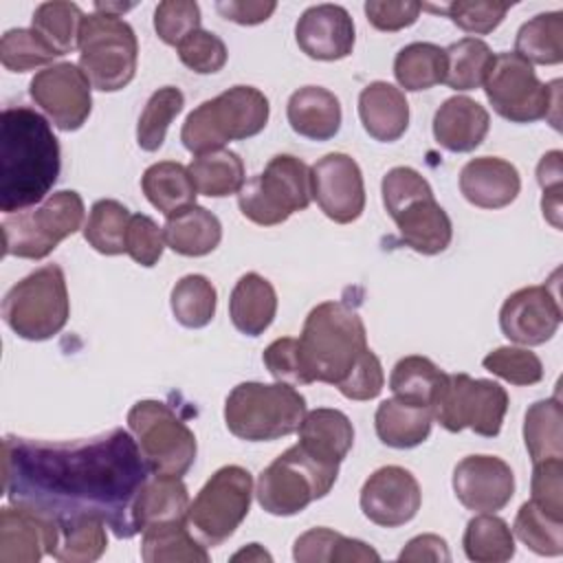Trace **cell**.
I'll list each match as a JSON object with an SVG mask.
<instances>
[{
	"mask_svg": "<svg viewBox=\"0 0 563 563\" xmlns=\"http://www.w3.org/2000/svg\"><path fill=\"white\" fill-rule=\"evenodd\" d=\"M295 40L301 53L312 59H343L352 53L356 42L354 20L341 4H314L299 15L295 26Z\"/></svg>",
	"mask_w": 563,
	"mask_h": 563,
	"instance_id": "7402d4cb",
	"label": "cell"
},
{
	"mask_svg": "<svg viewBox=\"0 0 563 563\" xmlns=\"http://www.w3.org/2000/svg\"><path fill=\"white\" fill-rule=\"evenodd\" d=\"M521 176L517 167L497 156L471 158L460 172L462 196L479 209H504L519 196Z\"/></svg>",
	"mask_w": 563,
	"mask_h": 563,
	"instance_id": "603a6c76",
	"label": "cell"
},
{
	"mask_svg": "<svg viewBox=\"0 0 563 563\" xmlns=\"http://www.w3.org/2000/svg\"><path fill=\"white\" fill-rule=\"evenodd\" d=\"M62 57L35 29H11L0 40V62L11 73H26Z\"/></svg>",
	"mask_w": 563,
	"mask_h": 563,
	"instance_id": "c3c4849f",
	"label": "cell"
},
{
	"mask_svg": "<svg viewBox=\"0 0 563 563\" xmlns=\"http://www.w3.org/2000/svg\"><path fill=\"white\" fill-rule=\"evenodd\" d=\"M310 198V167L292 154L273 156L264 172L238 191L242 216L260 227L286 222L295 211L308 209Z\"/></svg>",
	"mask_w": 563,
	"mask_h": 563,
	"instance_id": "7c38bea8",
	"label": "cell"
},
{
	"mask_svg": "<svg viewBox=\"0 0 563 563\" xmlns=\"http://www.w3.org/2000/svg\"><path fill=\"white\" fill-rule=\"evenodd\" d=\"M183 106L185 97L176 86H163L152 92L136 125L139 147L145 152H156L165 143L167 128L180 114Z\"/></svg>",
	"mask_w": 563,
	"mask_h": 563,
	"instance_id": "bcb514c9",
	"label": "cell"
},
{
	"mask_svg": "<svg viewBox=\"0 0 563 563\" xmlns=\"http://www.w3.org/2000/svg\"><path fill=\"white\" fill-rule=\"evenodd\" d=\"M306 416V398L288 383H240L224 400L227 429L246 442H268L295 433Z\"/></svg>",
	"mask_w": 563,
	"mask_h": 563,
	"instance_id": "8992f818",
	"label": "cell"
},
{
	"mask_svg": "<svg viewBox=\"0 0 563 563\" xmlns=\"http://www.w3.org/2000/svg\"><path fill=\"white\" fill-rule=\"evenodd\" d=\"M484 92L493 110L512 123H532L548 119L554 112L559 121L561 81L543 84L532 64L515 51L495 55L493 66L484 79Z\"/></svg>",
	"mask_w": 563,
	"mask_h": 563,
	"instance_id": "8fae6325",
	"label": "cell"
},
{
	"mask_svg": "<svg viewBox=\"0 0 563 563\" xmlns=\"http://www.w3.org/2000/svg\"><path fill=\"white\" fill-rule=\"evenodd\" d=\"M130 209L112 198H101L90 207L84 224L86 242L101 255L125 253V235L130 224Z\"/></svg>",
	"mask_w": 563,
	"mask_h": 563,
	"instance_id": "7bdbcfd3",
	"label": "cell"
},
{
	"mask_svg": "<svg viewBox=\"0 0 563 563\" xmlns=\"http://www.w3.org/2000/svg\"><path fill=\"white\" fill-rule=\"evenodd\" d=\"M176 51L180 62L198 75H213L222 70L229 55L224 42L216 33L205 29H198L189 37H185L176 46Z\"/></svg>",
	"mask_w": 563,
	"mask_h": 563,
	"instance_id": "f5cc1de1",
	"label": "cell"
},
{
	"mask_svg": "<svg viewBox=\"0 0 563 563\" xmlns=\"http://www.w3.org/2000/svg\"><path fill=\"white\" fill-rule=\"evenodd\" d=\"M198 194L209 198H224L238 194L244 180V163L231 150H216L200 154L187 167Z\"/></svg>",
	"mask_w": 563,
	"mask_h": 563,
	"instance_id": "60d3db41",
	"label": "cell"
},
{
	"mask_svg": "<svg viewBox=\"0 0 563 563\" xmlns=\"http://www.w3.org/2000/svg\"><path fill=\"white\" fill-rule=\"evenodd\" d=\"M277 314V292L273 284L257 275H242L229 297V317L238 332L260 336Z\"/></svg>",
	"mask_w": 563,
	"mask_h": 563,
	"instance_id": "f1b7e54d",
	"label": "cell"
},
{
	"mask_svg": "<svg viewBox=\"0 0 563 563\" xmlns=\"http://www.w3.org/2000/svg\"><path fill=\"white\" fill-rule=\"evenodd\" d=\"M262 361L271 376L279 383L288 385H308L301 358H299V343L292 336L275 339L262 354Z\"/></svg>",
	"mask_w": 563,
	"mask_h": 563,
	"instance_id": "9f6ffc18",
	"label": "cell"
},
{
	"mask_svg": "<svg viewBox=\"0 0 563 563\" xmlns=\"http://www.w3.org/2000/svg\"><path fill=\"white\" fill-rule=\"evenodd\" d=\"M446 57L444 48L431 42H411L396 53L394 75L396 81L409 90H429L438 84H444Z\"/></svg>",
	"mask_w": 563,
	"mask_h": 563,
	"instance_id": "ab89813d",
	"label": "cell"
},
{
	"mask_svg": "<svg viewBox=\"0 0 563 563\" xmlns=\"http://www.w3.org/2000/svg\"><path fill=\"white\" fill-rule=\"evenodd\" d=\"M189 495L187 486L176 475L147 477L132 506V523L136 534L150 526L187 521Z\"/></svg>",
	"mask_w": 563,
	"mask_h": 563,
	"instance_id": "83f0119b",
	"label": "cell"
},
{
	"mask_svg": "<svg viewBox=\"0 0 563 563\" xmlns=\"http://www.w3.org/2000/svg\"><path fill=\"white\" fill-rule=\"evenodd\" d=\"M57 519L20 504L0 510V561L37 563L57 545Z\"/></svg>",
	"mask_w": 563,
	"mask_h": 563,
	"instance_id": "44dd1931",
	"label": "cell"
},
{
	"mask_svg": "<svg viewBox=\"0 0 563 563\" xmlns=\"http://www.w3.org/2000/svg\"><path fill=\"white\" fill-rule=\"evenodd\" d=\"M358 504L372 523L380 528H398L418 515L422 493L411 471L389 464L376 468L365 479Z\"/></svg>",
	"mask_w": 563,
	"mask_h": 563,
	"instance_id": "d6986e66",
	"label": "cell"
},
{
	"mask_svg": "<svg viewBox=\"0 0 563 563\" xmlns=\"http://www.w3.org/2000/svg\"><path fill=\"white\" fill-rule=\"evenodd\" d=\"M172 312L185 328H205L216 314L218 292L205 275H185L172 288Z\"/></svg>",
	"mask_w": 563,
	"mask_h": 563,
	"instance_id": "f6af8a7d",
	"label": "cell"
},
{
	"mask_svg": "<svg viewBox=\"0 0 563 563\" xmlns=\"http://www.w3.org/2000/svg\"><path fill=\"white\" fill-rule=\"evenodd\" d=\"M532 501L554 519H563V460L537 462L532 471Z\"/></svg>",
	"mask_w": 563,
	"mask_h": 563,
	"instance_id": "11a10c76",
	"label": "cell"
},
{
	"mask_svg": "<svg viewBox=\"0 0 563 563\" xmlns=\"http://www.w3.org/2000/svg\"><path fill=\"white\" fill-rule=\"evenodd\" d=\"M512 532L526 548L541 556H559L563 552V519H554L532 499L521 504Z\"/></svg>",
	"mask_w": 563,
	"mask_h": 563,
	"instance_id": "7dc6e473",
	"label": "cell"
},
{
	"mask_svg": "<svg viewBox=\"0 0 563 563\" xmlns=\"http://www.w3.org/2000/svg\"><path fill=\"white\" fill-rule=\"evenodd\" d=\"M523 442L532 464L563 460V409L559 396L537 400L523 418Z\"/></svg>",
	"mask_w": 563,
	"mask_h": 563,
	"instance_id": "8d00e7d4",
	"label": "cell"
},
{
	"mask_svg": "<svg viewBox=\"0 0 563 563\" xmlns=\"http://www.w3.org/2000/svg\"><path fill=\"white\" fill-rule=\"evenodd\" d=\"M466 559L475 563H504L515 556V534L495 512H479L466 523L462 537Z\"/></svg>",
	"mask_w": 563,
	"mask_h": 563,
	"instance_id": "f35d334b",
	"label": "cell"
},
{
	"mask_svg": "<svg viewBox=\"0 0 563 563\" xmlns=\"http://www.w3.org/2000/svg\"><path fill=\"white\" fill-rule=\"evenodd\" d=\"M299 444L314 457L341 466L354 444V427L350 418L330 407L306 411L299 424Z\"/></svg>",
	"mask_w": 563,
	"mask_h": 563,
	"instance_id": "4316f807",
	"label": "cell"
},
{
	"mask_svg": "<svg viewBox=\"0 0 563 563\" xmlns=\"http://www.w3.org/2000/svg\"><path fill=\"white\" fill-rule=\"evenodd\" d=\"M490 128L488 110L471 97L455 95L442 101L433 114L435 141L455 154L473 152L486 139Z\"/></svg>",
	"mask_w": 563,
	"mask_h": 563,
	"instance_id": "cb8c5ba5",
	"label": "cell"
},
{
	"mask_svg": "<svg viewBox=\"0 0 563 563\" xmlns=\"http://www.w3.org/2000/svg\"><path fill=\"white\" fill-rule=\"evenodd\" d=\"M253 497V477L244 466L218 468L189 501L187 523L207 548L222 545L246 519Z\"/></svg>",
	"mask_w": 563,
	"mask_h": 563,
	"instance_id": "5bb4252c",
	"label": "cell"
},
{
	"mask_svg": "<svg viewBox=\"0 0 563 563\" xmlns=\"http://www.w3.org/2000/svg\"><path fill=\"white\" fill-rule=\"evenodd\" d=\"M400 561H451L449 545L438 534H418L398 554Z\"/></svg>",
	"mask_w": 563,
	"mask_h": 563,
	"instance_id": "94428289",
	"label": "cell"
},
{
	"mask_svg": "<svg viewBox=\"0 0 563 563\" xmlns=\"http://www.w3.org/2000/svg\"><path fill=\"white\" fill-rule=\"evenodd\" d=\"M59 537L53 559L62 563H92L108 548L106 519L99 515H70L57 519Z\"/></svg>",
	"mask_w": 563,
	"mask_h": 563,
	"instance_id": "e575fe53",
	"label": "cell"
},
{
	"mask_svg": "<svg viewBox=\"0 0 563 563\" xmlns=\"http://www.w3.org/2000/svg\"><path fill=\"white\" fill-rule=\"evenodd\" d=\"M310 189L319 209L336 224L358 220L365 209L361 167L343 152H330L310 167Z\"/></svg>",
	"mask_w": 563,
	"mask_h": 563,
	"instance_id": "e0dca14e",
	"label": "cell"
},
{
	"mask_svg": "<svg viewBox=\"0 0 563 563\" xmlns=\"http://www.w3.org/2000/svg\"><path fill=\"white\" fill-rule=\"evenodd\" d=\"M431 11L446 13L451 22L473 35H486L493 33L506 18L510 4L499 0H455L446 7H422Z\"/></svg>",
	"mask_w": 563,
	"mask_h": 563,
	"instance_id": "f907efd6",
	"label": "cell"
},
{
	"mask_svg": "<svg viewBox=\"0 0 563 563\" xmlns=\"http://www.w3.org/2000/svg\"><path fill=\"white\" fill-rule=\"evenodd\" d=\"M84 18V11L75 2L51 0L35 7L31 29H35L59 55H66L79 48V31Z\"/></svg>",
	"mask_w": 563,
	"mask_h": 563,
	"instance_id": "ee69618b",
	"label": "cell"
},
{
	"mask_svg": "<svg viewBox=\"0 0 563 563\" xmlns=\"http://www.w3.org/2000/svg\"><path fill=\"white\" fill-rule=\"evenodd\" d=\"M92 86L79 64L59 62L40 70L31 84L29 95L40 106L55 128L73 132L79 130L92 110Z\"/></svg>",
	"mask_w": 563,
	"mask_h": 563,
	"instance_id": "2e32d148",
	"label": "cell"
},
{
	"mask_svg": "<svg viewBox=\"0 0 563 563\" xmlns=\"http://www.w3.org/2000/svg\"><path fill=\"white\" fill-rule=\"evenodd\" d=\"M70 317V299L62 266L46 264L15 286L2 299L4 323L26 341H46L59 334Z\"/></svg>",
	"mask_w": 563,
	"mask_h": 563,
	"instance_id": "ba28073f",
	"label": "cell"
},
{
	"mask_svg": "<svg viewBox=\"0 0 563 563\" xmlns=\"http://www.w3.org/2000/svg\"><path fill=\"white\" fill-rule=\"evenodd\" d=\"M277 9V2L273 0H220L216 2V11L235 24L253 26L266 22L273 11Z\"/></svg>",
	"mask_w": 563,
	"mask_h": 563,
	"instance_id": "91938a15",
	"label": "cell"
},
{
	"mask_svg": "<svg viewBox=\"0 0 563 563\" xmlns=\"http://www.w3.org/2000/svg\"><path fill=\"white\" fill-rule=\"evenodd\" d=\"M508 411V391L488 378L449 374L433 407V418L451 433L471 429L477 435L495 438Z\"/></svg>",
	"mask_w": 563,
	"mask_h": 563,
	"instance_id": "9a60e30c",
	"label": "cell"
},
{
	"mask_svg": "<svg viewBox=\"0 0 563 563\" xmlns=\"http://www.w3.org/2000/svg\"><path fill=\"white\" fill-rule=\"evenodd\" d=\"M358 117L372 139L391 143L409 128V103L394 84L372 81L358 95Z\"/></svg>",
	"mask_w": 563,
	"mask_h": 563,
	"instance_id": "d4e9b609",
	"label": "cell"
},
{
	"mask_svg": "<svg viewBox=\"0 0 563 563\" xmlns=\"http://www.w3.org/2000/svg\"><path fill=\"white\" fill-rule=\"evenodd\" d=\"M297 343L308 385H334L350 400H372L383 391L380 358L367 347L365 323L350 303L323 301L314 306Z\"/></svg>",
	"mask_w": 563,
	"mask_h": 563,
	"instance_id": "7a4b0ae2",
	"label": "cell"
},
{
	"mask_svg": "<svg viewBox=\"0 0 563 563\" xmlns=\"http://www.w3.org/2000/svg\"><path fill=\"white\" fill-rule=\"evenodd\" d=\"M453 493L473 512H497L515 495L512 468L497 455H468L453 468Z\"/></svg>",
	"mask_w": 563,
	"mask_h": 563,
	"instance_id": "ffe728a7",
	"label": "cell"
},
{
	"mask_svg": "<svg viewBox=\"0 0 563 563\" xmlns=\"http://www.w3.org/2000/svg\"><path fill=\"white\" fill-rule=\"evenodd\" d=\"M141 189L150 205L167 218L185 207L196 205L198 196L189 169L176 161H161L150 165L141 176Z\"/></svg>",
	"mask_w": 563,
	"mask_h": 563,
	"instance_id": "d6a6232c",
	"label": "cell"
},
{
	"mask_svg": "<svg viewBox=\"0 0 563 563\" xmlns=\"http://www.w3.org/2000/svg\"><path fill=\"white\" fill-rule=\"evenodd\" d=\"M62 154L51 123L29 106L0 114V211L15 213L46 200L59 178Z\"/></svg>",
	"mask_w": 563,
	"mask_h": 563,
	"instance_id": "3957f363",
	"label": "cell"
},
{
	"mask_svg": "<svg viewBox=\"0 0 563 563\" xmlns=\"http://www.w3.org/2000/svg\"><path fill=\"white\" fill-rule=\"evenodd\" d=\"M150 473L136 440L123 429L75 442L15 435L2 442V490L11 504L55 519L99 515L119 539L136 534L132 506Z\"/></svg>",
	"mask_w": 563,
	"mask_h": 563,
	"instance_id": "6da1fadb",
	"label": "cell"
},
{
	"mask_svg": "<svg viewBox=\"0 0 563 563\" xmlns=\"http://www.w3.org/2000/svg\"><path fill=\"white\" fill-rule=\"evenodd\" d=\"M292 559L299 563H345L380 561V554L361 539L345 537L330 528H312L297 537Z\"/></svg>",
	"mask_w": 563,
	"mask_h": 563,
	"instance_id": "d590c367",
	"label": "cell"
},
{
	"mask_svg": "<svg viewBox=\"0 0 563 563\" xmlns=\"http://www.w3.org/2000/svg\"><path fill=\"white\" fill-rule=\"evenodd\" d=\"M433 424V411L400 398H387L378 405L374 416L376 435L391 449H413L422 444Z\"/></svg>",
	"mask_w": 563,
	"mask_h": 563,
	"instance_id": "4dcf8cb0",
	"label": "cell"
},
{
	"mask_svg": "<svg viewBox=\"0 0 563 563\" xmlns=\"http://www.w3.org/2000/svg\"><path fill=\"white\" fill-rule=\"evenodd\" d=\"M449 374L442 372L431 358L420 354H409L400 358L389 376V389L396 398L429 407L433 411Z\"/></svg>",
	"mask_w": 563,
	"mask_h": 563,
	"instance_id": "836d02e7",
	"label": "cell"
},
{
	"mask_svg": "<svg viewBox=\"0 0 563 563\" xmlns=\"http://www.w3.org/2000/svg\"><path fill=\"white\" fill-rule=\"evenodd\" d=\"M561 152L559 150H552L548 154L541 156L539 165H537V180L543 189V200H541V209H543V216L552 222V227H561V176H563V169H561Z\"/></svg>",
	"mask_w": 563,
	"mask_h": 563,
	"instance_id": "680465c9",
	"label": "cell"
},
{
	"mask_svg": "<svg viewBox=\"0 0 563 563\" xmlns=\"http://www.w3.org/2000/svg\"><path fill=\"white\" fill-rule=\"evenodd\" d=\"M165 249L163 229L145 213H132L125 235V253L141 266L158 264Z\"/></svg>",
	"mask_w": 563,
	"mask_h": 563,
	"instance_id": "db71d44e",
	"label": "cell"
},
{
	"mask_svg": "<svg viewBox=\"0 0 563 563\" xmlns=\"http://www.w3.org/2000/svg\"><path fill=\"white\" fill-rule=\"evenodd\" d=\"M365 15L369 20V24L378 31H387V33H394V31H400V29H407L411 26L420 11H422V4L420 2H413V0H367L365 2Z\"/></svg>",
	"mask_w": 563,
	"mask_h": 563,
	"instance_id": "6f0895ef",
	"label": "cell"
},
{
	"mask_svg": "<svg viewBox=\"0 0 563 563\" xmlns=\"http://www.w3.org/2000/svg\"><path fill=\"white\" fill-rule=\"evenodd\" d=\"M515 53L530 64L554 66L563 62V13L548 11L523 22L515 37Z\"/></svg>",
	"mask_w": 563,
	"mask_h": 563,
	"instance_id": "74e56055",
	"label": "cell"
},
{
	"mask_svg": "<svg viewBox=\"0 0 563 563\" xmlns=\"http://www.w3.org/2000/svg\"><path fill=\"white\" fill-rule=\"evenodd\" d=\"M444 57H446L444 84L457 92L479 88L495 59L490 46L479 37H464L453 42L451 46L444 48Z\"/></svg>",
	"mask_w": 563,
	"mask_h": 563,
	"instance_id": "b9f144b4",
	"label": "cell"
},
{
	"mask_svg": "<svg viewBox=\"0 0 563 563\" xmlns=\"http://www.w3.org/2000/svg\"><path fill=\"white\" fill-rule=\"evenodd\" d=\"M482 365L490 374L519 387L537 385L543 378V363L528 347H515V345L495 347L484 356Z\"/></svg>",
	"mask_w": 563,
	"mask_h": 563,
	"instance_id": "681fc988",
	"label": "cell"
},
{
	"mask_svg": "<svg viewBox=\"0 0 563 563\" xmlns=\"http://www.w3.org/2000/svg\"><path fill=\"white\" fill-rule=\"evenodd\" d=\"M139 42L134 29L112 13H88L79 31V68L101 92L125 88L136 75Z\"/></svg>",
	"mask_w": 563,
	"mask_h": 563,
	"instance_id": "30bf717a",
	"label": "cell"
},
{
	"mask_svg": "<svg viewBox=\"0 0 563 563\" xmlns=\"http://www.w3.org/2000/svg\"><path fill=\"white\" fill-rule=\"evenodd\" d=\"M141 559L145 563H207V545L196 539L187 521L150 526L141 532Z\"/></svg>",
	"mask_w": 563,
	"mask_h": 563,
	"instance_id": "1f68e13d",
	"label": "cell"
},
{
	"mask_svg": "<svg viewBox=\"0 0 563 563\" xmlns=\"http://www.w3.org/2000/svg\"><path fill=\"white\" fill-rule=\"evenodd\" d=\"M380 194L405 246L422 255H438L451 244V218L420 172L405 165L391 167L383 176Z\"/></svg>",
	"mask_w": 563,
	"mask_h": 563,
	"instance_id": "277c9868",
	"label": "cell"
},
{
	"mask_svg": "<svg viewBox=\"0 0 563 563\" xmlns=\"http://www.w3.org/2000/svg\"><path fill=\"white\" fill-rule=\"evenodd\" d=\"M84 200L73 189L51 194L31 209L2 218V253L24 260H44L84 224Z\"/></svg>",
	"mask_w": 563,
	"mask_h": 563,
	"instance_id": "9c48e42d",
	"label": "cell"
},
{
	"mask_svg": "<svg viewBox=\"0 0 563 563\" xmlns=\"http://www.w3.org/2000/svg\"><path fill=\"white\" fill-rule=\"evenodd\" d=\"M242 559H246V561H271V554L264 552L260 543H251L249 548L233 554V561H242Z\"/></svg>",
	"mask_w": 563,
	"mask_h": 563,
	"instance_id": "6125c7cd",
	"label": "cell"
},
{
	"mask_svg": "<svg viewBox=\"0 0 563 563\" xmlns=\"http://www.w3.org/2000/svg\"><path fill=\"white\" fill-rule=\"evenodd\" d=\"M271 106L262 90L253 86H233L213 99L202 101L183 123V145L200 156L222 150L229 141H242L260 134L268 123Z\"/></svg>",
	"mask_w": 563,
	"mask_h": 563,
	"instance_id": "5b68a950",
	"label": "cell"
},
{
	"mask_svg": "<svg viewBox=\"0 0 563 563\" xmlns=\"http://www.w3.org/2000/svg\"><path fill=\"white\" fill-rule=\"evenodd\" d=\"M165 246L185 257H202L218 249L222 224L216 213L200 205H191L169 216L163 227Z\"/></svg>",
	"mask_w": 563,
	"mask_h": 563,
	"instance_id": "f546056e",
	"label": "cell"
},
{
	"mask_svg": "<svg viewBox=\"0 0 563 563\" xmlns=\"http://www.w3.org/2000/svg\"><path fill=\"white\" fill-rule=\"evenodd\" d=\"M198 29L200 7L194 0H165L154 11V31L169 46H178Z\"/></svg>",
	"mask_w": 563,
	"mask_h": 563,
	"instance_id": "816d5d0a",
	"label": "cell"
},
{
	"mask_svg": "<svg viewBox=\"0 0 563 563\" xmlns=\"http://www.w3.org/2000/svg\"><path fill=\"white\" fill-rule=\"evenodd\" d=\"M290 128L310 141H328L341 130V103L334 92L321 86L295 90L286 106Z\"/></svg>",
	"mask_w": 563,
	"mask_h": 563,
	"instance_id": "484cf974",
	"label": "cell"
},
{
	"mask_svg": "<svg viewBox=\"0 0 563 563\" xmlns=\"http://www.w3.org/2000/svg\"><path fill=\"white\" fill-rule=\"evenodd\" d=\"M128 427L154 475L183 477L196 460V435L161 400H139L128 411Z\"/></svg>",
	"mask_w": 563,
	"mask_h": 563,
	"instance_id": "4fadbf2b",
	"label": "cell"
},
{
	"mask_svg": "<svg viewBox=\"0 0 563 563\" xmlns=\"http://www.w3.org/2000/svg\"><path fill=\"white\" fill-rule=\"evenodd\" d=\"M563 319L559 295L548 286H526L506 297L499 310L504 336L519 345H543L550 341Z\"/></svg>",
	"mask_w": 563,
	"mask_h": 563,
	"instance_id": "ac0fdd59",
	"label": "cell"
},
{
	"mask_svg": "<svg viewBox=\"0 0 563 563\" xmlns=\"http://www.w3.org/2000/svg\"><path fill=\"white\" fill-rule=\"evenodd\" d=\"M336 477V464L310 455L297 442L260 473L255 497L268 515L290 517L306 510L314 499L325 497Z\"/></svg>",
	"mask_w": 563,
	"mask_h": 563,
	"instance_id": "52a82bcc",
	"label": "cell"
}]
</instances>
